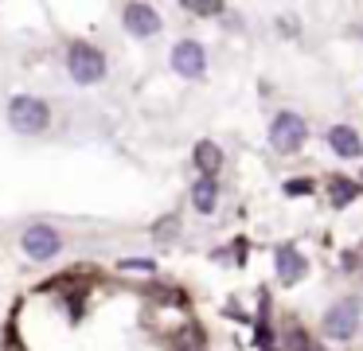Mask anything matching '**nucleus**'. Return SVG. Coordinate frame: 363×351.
<instances>
[{
	"mask_svg": "<svg viewBox=\"0 0 363 351\" xmlns=\"http://www.w3.org/2000/svg\"><path fill=\"white\" fill-rule=\"evenodd\" d=\"M9 121H12V129H16V133L35 137V133L48 129L51 109H48V101H40V98H12L9 101Z\"/></svg>",
	"mask_w": 363,
	"mask_h": 351,
	"instance_id": "obj_1",
	"label": "nucleus"
},
{
	"mask_svg": "<svg viewBox=\"0 0 363 351\" xmlns=\"http://www.w3.org/2000/svg\"><path fill=\"white\" fill-rule=\"evenodd\" d=\"M67 70H71L74 82L94 86L98 78L106 74V59H102V51L90 47V43H71V51H67Z\"/></svg>",
	"mask_w": 363,
	"mask_h": 351,
	"instance_id": "obj_2",
	"label": "nucleus"
},
{
	"mask_svg": "<svg viewBox=\"0 0 363 351\" xmlns=\"http://www.w3.org/2000/svg\"><path fill=\"white\" fill-rule=\"evenodd\" d=\"M305 137H308V125H305V117H297V113H277L274 125H269V145H274L277 152H297V148L305 145Z\"/></svg>",
	"mask_w": 363,
	"mask_h": 351,
	"instance_id": "obj_3",
	"label": "nucleus"
},
{
	"mask_svg": "<svg viewBox=\"0 0 363 351\" xmlns=\"http://www.w3.org/2000/svg\"><path fill=\"white\" fill-rule=\"evenodd\" d=\"M324 332H328L332 340H352V335L359 332V304H355L352 296L336 301L324 312Z\"/></svg>",
	"mask_w": 363,
	"mask_h": 351,
	"instance_id": "obj_4",
	"label": "nucleus"
},
{
	"mask_svg": "<svg viewBox=\"0 0 363 351\" xmlns=\"http://www.w3.org/2000/svg\"><path fill=\"white\" fill-rule=\"evenodd\" d=\"M24 254L32 257V262H48V257L59 254V234L51 230V226L35 223L24 230Z\"/></svg>",
	"mask_w": 363,
	"mask_h": 351,
	"instance_id": "obj_5",
	"label": "nucleus"
},
{
	"mask_svg": "<svg viewBox=\"0 0 363 351\" xmlns=\"http://www.w3.org/2000/svg\"><path fill=\"white\" fill-rule=\"evenodd\" d=\"M172 67H176V74H184V78H199L207 70V55H203V47L196 43V39H184V43H176V51H172Z\"/></svg>",
	"mask_w": 363,
	"mask_h": 351,
	"instance_id": "obj_6",
	"label": "nucleus"
},
{
	"mask_svg": "<svg viewBox=\"0 0 363 351\" xmlns=\"http://www.w3.org/2000/svg\"><path fill=\"white\" fill-rule=\"evenodd\" d=\"M125 28L133 31L137 39H149V35H157V31H160V16L152 12L149 4H129L125 8Z\"/></svg>",
	"mask_w": 363,
	"mask_h": 351,
	"instance_id": "obj_7",
	"label": "nucleus"
},
{
	"mask_svg": "<svg viewBox=\"0 0 363 351\" xmlns=\"http://www.w3.org/2000/svg\"><path fill=\"white\" fill-rule=\"evenodd\" d=\"M328 145H332V152L344 156V160H355V156L363 152V140H359V133H355L352 125H332V129H328Z\"/></svg>",
	"mask_w": 363,
	"mask_h": 351,
	"instance_id": "obj_8",
	"label": "nucleus"
},
{
	"mask_svg": "<svg viewBox=\"0 0 363 351\" xmlns=\"http://www.w3.org/2000/svg\"><path fill=\"white\" fill-rule=\"evenodd\" d=\"M305 269H308V262L293 246L277 250V281H281V285H297V281L305 277Z\"/></svg>",
	"mask_w": 363,
	"mask_h": 351,
	"instance_id": "obj_9",
	"label": "nucleus"
},
{
	"mask_svg": "<svg viewBox=\"0 0 363 351\" xmlns=\"http://www.w3.org/2000/svg\"><path fill=\"white\" fill-rule=\"evenodd\" d=\"M191 203H196V211H199V215H211V211H215V203H219V184H215L211 176H203L196 187H191Z\"/></svg>",
	"mask_w": 363,
	"mask_h": 351,
	"instance_id": "obj_10",
	"label": "nucleus"
},
{
	"mask_svg": "<svg viewBox=\"0 0 363 351\" xmlns=\"http://www.w3.org/2000/svg\"><path fill=\"white\" fill-rule=\"evenodd\" d=\"M196 168L203 172V176H215V172L223 168V148L215 145V140H199L196 145Z\"/></svg>",
	"mask_w": 363,
	"mask_h": 351,
	"instance_id": "obj_11",
	"label": "nucleus"
},
{
	"mask_svg": "<svg viewBox=\"0 0 363 351\" xmlns=\"http://www.w3.org/2000/svg\"><path fill=\"white\" fill-rule=\"evenodd\" d=\"M352 199H355V184H352V179H332V203H336V207H347Z\"/></svg>",
	"mask_w": 363,
	"mask_h": 351,
	"instance_id": "obj_12",
	"label": "nucleus"
},
{
	"mask_svg": "<svg viewBox=\"0 0 363 351\" xmlns=\"http://www.w3.org/2000/svg\"><path fill=\"white\" fill-rule=\"evenodd\" d=\"M289 343H293V351H320V347H316V343H308V340H305V335H301V332H293V340H289Z\"/></svg>",
	"mask_w": 363,
	"mask_h": 351,
	"instance_id": "obj_13",
	"label": "nucleus"
},
{
	"mask_svg": "<svg viewBox=\"0 0 363 351\" xmlns=\"http://www.w3.org/2000/svg\"><path fill=\"white\" fill-rule=\"evenodd\" d=\"M199 12H219V0H196Z\"/></svg>",
	"mask_w": 363,
	"mask_h": 351,
	"instance_id": "obj_14",
	"label": "nucleus"
}]
</instances>
